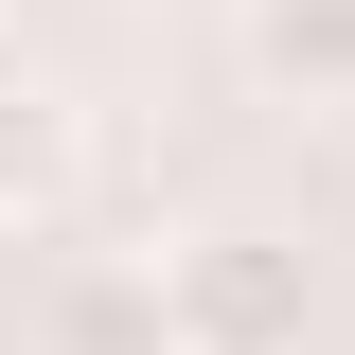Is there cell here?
Instances as JSON below:
<instances>
[{
    "label": "cell",
    "instance_id": "3",
    "mask_svg": "<svg viewBox=\"0 0 355 355\" xmlns=\"http://www.w3.org/2000/svg\"><path fill=\"white\" fill-rule=\"evenodd\" d=\"M249 71L284 107H355V0H249Z\"/></svg>",
    "mask_w": 355,
    "mask_h": 355
},
{
    "label": "cell",
    "instance_id": "4",
    "mask_svg": "<svg viewBox=\"0 0 355 355\" xmlns=\"http://www.w3.org/2000/svg\"><path fill=\"white\" fill-rule=\"evenodd\" d=\"M36 142V71H18V36H0V160Z\"/></svg>",
    "mask_w": 355,
    "mask_h": 355
},
{
    "label": "cell",
    "instance_id": "1",
    "mask_svg": "<svg viewBox=\"0 0 355 355\" xmlns=\"http://www.w3.org/2000/svg\"><path fill=\"white\" fill-rule=\"evenodd\" d=\"M160 302H178V355H302L320 266H302V231L214 214V231H160Z\"/></svg>",
    "mask_w": 355,
    "mask_h": 355
},
{
    "label": "cell",
    "instance_id": "2",
    "mask_svg": "<svg viewBox=\"0 0 355 355\" xmlns=\"http://www.w3.org/2000/svg\"><path fill=\"white\" fill-rule=\"evenodd\" d=\"M36 338H53V355H178V302H160V249H89V266H53Z\"/></svg>",
    "mask_w": 355,
    "mask_h": 355
}]
</instances>
